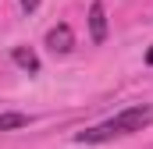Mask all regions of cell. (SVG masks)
<instances>
[{
	"mask_svg": "<svg viewBox=\"0 0 153 149\" xmlns=\"http://www.w3.org/2000/svg\"><path fill=\"white\" fill-rule=\"evenodd\" d=\"M153 121V107H128L117 117L103 121V124H93L85 131H78L75 139L82 146H100V142H111V139H121V135H132V131H143Z\"/></svg>",
	"mask_w": 153,
	"mask_h": 149,
	"instance_id": "obj_1",
	"label": "cell"
},
{
	"mask_svg": "<svg viewBox=\"0 0 153 149\" xmlns=\"http://www.w3.org/2000/svg\"><path fill=\"white\" fill-rule=\"evenodd\" d=\"M46 46H50L53 53H68V50L75 46V32H71L68 25H53V29L46 32Z\"/></svg>",
	"mask_w": 153,
	"mask_h": 149,
	"instance_id": "obj_2",
	"label": "cell"
},
{
	"mask_svg": "<svg viewBox=\"0 0 153 149\" xmlns=\"http://www.w3.org/2000/svg\"><path fill=\"white\" fill-rule=\"evenodd\" d=\"M89 36H93V43L107 39V11L100 0H93V7H89Z\"/></svg>",
	"mask_w": 153,
	"mask_h": 149,
	"instance_id": "obj_3",
	"label": "cell"
},
{
	"mask_svg": "<svg viewBox=\"0 0 153 149\" xmlns=\"http://www.w3.org/2000/svg\"><path fill=\"white\" fill-rule=\"evenodd\" d=\"M11 57H14V64H18L22 71H29V74L39 71V57L29 50V46H14V53H11Z\"/></svg>",
	"mask_w": 153,
	"mask_h": 149,
	"instance_id": "obj_4",
	"label": "cell"
},
{
	"mask_svg": "<svg viewBox=\"0 0 153 149\" xmlns=\"http://www.w3.org/2000/svg\"><path fill=\"white\" fill-rule=\"evenodd\" d=\"M29 124V114H0V131H14V128H25Z\"/></svg>",
	"mask_w": 153,
	"mask_h": 149,
	"instance_id": "obj_5",
	"label": "cell"
},
{
	"mask_svg": "<svg viewBox=\"0 0 153 149\" xmlns=\"http://www.w3.org/2000/svg\"><path fill=\"white\" fill-rule=\"evenodd\" d=\"M22 7H25V11H36V7H39V0H22Z\"/></svg>",
	"mask_w": 153,
	"mask_h": 149,
	"instance_id": "obj_6",
	"label": "cell"
},
{
	"mask_svg": "<svg viewBox=\"0 0 153 149\" xmlns=\"http://www.w3.org/2000/svg\"><path fill=\"white\" fill-rule=\"evenodd\" d=\"M146 64H150V68H153V46H150V50H146Z\"/></svg>",
	"mask_w": 153,
	"mask_h": 149,
	"instance_id": "obj_7",
	"label": "cell"
}]
</instances>
